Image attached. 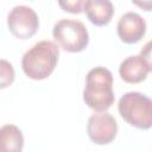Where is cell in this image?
<instances>
[{
	"instance_id": "cell-2",
	"label": "cell",
	"mask_w": 152,
	"mask_h": 152,
	"mask_svg": "<svg viewBox=\"0 0 152 152\" xmlns=\"http://www.w3.org/2000/svg\"><path fill=\"white\" fill-rule=\"evenodd\" d=\"M113 75L104 66L90 69L86 76L83 101L95 112H106L113 103Z\"/></svg>"
},
{
	"instance_id": "cell-4",
	"label": "cell",
	"mask_w": 152,
	"mask_h": 152,
	"mask_svg": "<svg viewBox=\"0 0 152 152\" xmlns=\"http://www.w3.org/2000/svg\"><path fill=\"white\" fill-rule=\"evenodd\" d=\"M58 48L68 52H81L89 43V33L84 24L76 19H61L52 28Z\"/></svg>"
},
{
	"instance_id": "cell-9",
	"label": "cell",
	"mask_w": 152,
	"mask_h": 152,
	"mask_svg": "<svg viewBox=\"0 0 152 152\" xmlns=\"http://www.w3.org/2000/svg\"><path fill=\"white\" fill-rule=\"evenodd\" d=\"M83 11L91 24L104 26L112 20L114 6L108 0H87L83 2Z\"/></svg>"
},
{
	"instance_id": "cell-5",
	"label": "cell",
	"mask_w": 152,
	"mask_h": 152,
	"mask_svg": "<svg viewBox=\"0 0 152 152\" xmlns=\"http://www.w3.org/2000/svg\"><path fill=\"white\" fill-rule=\"evenodd\" d=\"M7 27L18 39H28L39 28V18L33 8L19 5L14 6L7 15Z\"/></svg>"
},
{
	"instance_id": "cell-11",
	"label": "cell",
	"mask_w": 152,
	"mask_h": 152,
	"mask_svg": "<svg viewBox=\"0 0 152 152\" xmlns=\"http://www.w3.org/2000/svg\"><path fill=\"white\" fill-rule=\"evenodd\" d=\"M15 78V71L13 65L6 61L0 59V89H5L10 87Z\"/></svg>"
},
{
	"instance_id": "cell-1",
	"label": "cell",
	"mask_w": 152,
	"mask_h": 152,
	"mask_svg": "<svg viewBox=\"0 0 152 152\" xmlns=\"http://www.w3.org/2000/svg\"><path fill=\"white\" fill-rule=\"evenodd\" d=\"M58 57L59 48L55 42L40 40L24 53L21 59L23 71L31 80H45L55 70Z\"/></svg>"
},
{
	"instance_id": "cell-7",
	"label": "cell",
	"mask_w": 152,
	"mask_h": 152,
	"mask_svg": "<svg viewBox=\"0 0 152 152\" xmlns=\"http://www.w3.org/2000/svg\"><path fill=\"white\" fill-rule=\"evenodd\" d=\"M118 36L126 44L138 43L146 32V21L137 12H127L120 17L116 25Z\"/></svg>"
},
{
	"instance_id": "cell-6",
	"label": "cell",
	"mask_w": 152,
	"mask_h": 152,
	"mask_svg": "<svg viewBox=\"0 0 152 152\" xmlns=\"http://www.w3.org/2000/svg\"><path fill=\"white\" fill-rule=\"evenodd\" d=\"M87 133L90 140L97 145L110 144L118 133L116 120L108 112H96L88 119Z\"/></svg>"
},
{
	"instance_id": "cell-3",
	"label": "cell",
	"mask_w": 152,
	"mask_h": 152,
	"mask_svg": "<svg viewBox=\"0 0 152 152\" xmlns=\"http://www.w3.org/2000/svg\"><path fill=\"white\" fill-rule=\"evenodd\" d=\"M121 118L133 127L148 129L152 125V102L151 99L139 91L124 94L118 103Z\"/></svg>"
},
{
	"instance_id": "cell-10",
	"label": "cell",
	"mask_w": 152,
	"mask_h": 152,
	"mask_svg": "<svg viewBox=\"0 0 152 152\" xmlns=\"http://www.w3.org/2000/svg\"><path fill=\"white\" fill-rule=\"evenodd\" d=\"M24 135L19 127L7 124L0 127V152H21Z\"/></svg>"
},
{
	"instance_id": "cell-8",
	"label": "cell",
	"mask_w": 152,
	"mask_h": 152,
	"mask_svg": "<svg viewBox=\"0 0 152 152\" xmlns=\"http://www.w3.org/2000/svg\"><path fill=\"white\" fill-rule=\"evenodd\" d=\"M151 70H152L151 61L146 59L141 55L128 56L121 62L119 66L120 77L126 83H131V84L140 83L144 80H146Z\"/></svg>"
},
{
	"instance_id": "cell-12",
	"label": "cell",
	"mask_w": 152,
	"mask_h": 152,
	"mask_svg": "<svg viewBox=\"0 0 152 152\" xmlns=\"http://www.w3.org/2000/svg\"><path fill=\"white\" fill-rule=\"evenodd\" d=\"M83 0H72V1H59L58 5L63 8V11L78 14L83 11Z\"/></svg>"
}]
</instances>
